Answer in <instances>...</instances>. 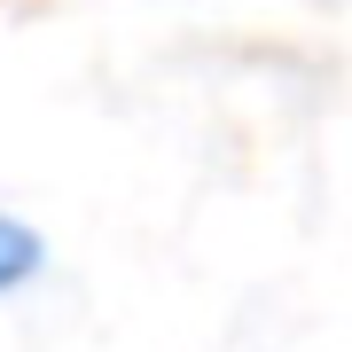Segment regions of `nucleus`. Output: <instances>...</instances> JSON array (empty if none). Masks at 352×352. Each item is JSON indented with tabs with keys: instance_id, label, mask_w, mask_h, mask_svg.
<instances>
[{
	"instance_id": "obj_1",
	"label": "nucleus",
	"mask_w": 352,
	"mask_h": 352,
	"mask_svg": "<svg viewBox=\"0 0 352 352\" xmlns=\"http://www.w3.org/2000/svg\"><path fill=\"white\" fill-rule=\"evenodd\" d=\"M39 266H47V243H39V227L32 219H16V212H0V298H16Z\"/></svg>"
}]
</instances>
